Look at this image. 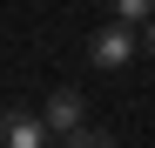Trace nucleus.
I'll list each match as a JSON object with an SVG mask.
<instances>
[{
  "instance_id": "obj_1",
  "label": "nucleus",
  "mask_w": 155,
  "mask_h": 148,
  "mask_svg": "<svg viewBox=\"0 0 155 148\" xmlns=\"http://www.w3.org/2000/svg\"><path fill=\"white\" fill-rule=\"evenodd\" d=\"M88 61H94V67H108V74H121L128 61H135V27H128V20L94 27V34H88Z\"/></svg>"
},
{
  "instance_id": "obj_2",
  "label": "nucleus",
  "mask_w": 155,
  "mask_h": 148,
  "mask_svg": "<svg viewBox=\"0 0 155 148\" xmlns=\"http://www.w3.org/2000/svg\"><path fill=\"white\" fill-rule=\"evenodd\" d=\"M81 121H88L81 88H54V94H47V108H41V128L47 135H68V128H81Z\"/></svg>"
},
{
  "instance_id": "obj_3",
  "label": "nucleus",
  "mask_w": 155,
  "mask_h": 148,
  "mask_svg": "<svg viewBox=\"0 0 155 148\" xmlns=\"http://www.w3.org/2000/svg\"><path fill=\"white\" fill-rule=\"evenodd\" d=\"M0 148H47L41 114H27V108H0Z\"/></svg>"
},
{
  "instance_id": "obj_6",
  "label": "nucleus",
  "mask_w": 155,
  "mask_h": 148,
  "mask_svg": "<svg viewBox=\"0 0 155 148\" xmlns=\"http://www.w3.org/2000/svg\"><path fill=\"white\" fill-rule=\"evenodd\" d=\"M142 47H148V54H155V14L142 20Z\"/></svg>"
},
{
  "instance_id": "obj_5",
  "label": "nucleus",
  "mask_w": 155,
  "mask_h": 148,
  "mask_svg": "<svg viewBox=\"0 0 155 148\" xmlns=\"http://www.w3.org/2000/svg\"><path fill=\"white\" fill-rule=\"evenodd\" d=\"M148 14H155V0H115V20H128V27H142Z\"/></svg>"
},
{
  "instance_id": "obj_4",
  "label": "nucleus",
  "mask_w": 155,
  "mask_h": 148,
  "mask_svg": "<svg viewBox=\"0 0 155 148\" xmlns=\"http://www.w3.org/2000/svg\"><path fill=\"white\" fill-rule=\"evenodd\" d=\"M61 148H115V135H101V128H88V121H81V128L61 135Z\"/></svg>"
}]
</instances>
